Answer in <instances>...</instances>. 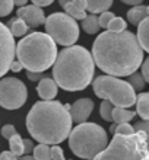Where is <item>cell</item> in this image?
Wrapping results in <instances>:
<instances>
[{
  "mask_svg": "<svg viewBox=\"0 0 149 160\" xmlns=\"http://www.w3.org/2000/svg\"><path fill=\"white\" fill-rule=\"evenodd\" d=\"M136 112L143 121L149 119V93H141L139 96H136Z\"/></svg>",
  "mask_w": 149,
  "mask_h": 160,
  "instance_id": "obj_16",
  "label": "cell"
},
{
  "mask_svg": "<svg viewBox=\"0 0 149 160\" xmlns=\"http://www.w3.org/2000/svg\"><path fill=\"white\" fill-rule=\"evenodd\" d=\"M143 52L133 32L105 31L94 41L91 55L107 76L123 77L137 72L143 63Z\"/></svg>",
  "mask_w": 149,
  "mask_h": 160,
  "instance_id": "obj_1",
  "label": "cell"
},
{
  "mask_svg": "<svg viewBox=\"0 0 149 160\" xmlns=\"http://www.w3.org/2000/svg\"><path fill=\"white\" fill-rule=\"evenodd\" d=\"M113 18H114V13L113 12H108V10H107V12H102L101 15H99V18H98L99 28H107Z\"/></svg>",
  "mask_w": 149,
  "mask_h": 160,
  "instance_id": "obj_29",
  "label": "cell"
},
{
  "mask_svg": "<svg viewBox=\"0 0 149 160\" xmlns=\"http://www.w3.org/2000/svg\"><path fill=\"white\" fill-rule=\"evenodd\" d=\"M63 9L66 10V15L70 16L72 19H75V21H82V19H85V16H86V12L76 9L70 2H67L66 4H63Z\"/></svg>",
  "mask_w": 149,
  "mask_h": 160,
  "instance_id": "obj_23",
  "label": "cell"
},
{
  "mask_svg": "<svg viewBox=\"0 0 149 160\" xmlns=\"http://www.w3.org/2000/svg\"><path fill=\"white\" fill-rule=\"evenodd\" d=\"M28 90L22 80L16 77H6L0 80V106L13 111L26 102Z\"/></svg>",
  "mask_w": 149,
  "mask_h": 160,
  "instance_id": "obj_9",
  "label": "cell"
},
{
  "mask_svg": "<svg viewBox=\"0 0 149 160\" xmlns=\"http://www.w3.org/2000/svg\"><path fill=\"white\" fill-rule=\"evenodd\" d=\"M70 105L59 101L37 102L26 115V128L32 138L41 144L59 146L72 130V118L69 114Z\"/></svg>",
  "mask_w": 149,
  "mask_h": 160,
  "instance_id": "obj_2",
  "label": "cell"
},
{
  "mask_svg": "<svg viewBox=\"0 0 149 160\" xmlns=\"http://www.w3.org/2000/svg\"><path fill=\"white\" fill-rule=\"evenodd\" d=\"M26 77L29 80H32V82H40V80L45 76H44V73H41V72H28L26 73Z\"/></svg>",
  "mask_w": 149,
  "mask_h": 160,
  "instance_id": "obj_34",
  "label": "cell"
},
{
  "mask_svg": "<svg viewBox=\"0 0 149 160\" xmlns=\"http://www.w3.org/2000/svg\"><path fill=\"white\" fill-rule=\"evenodd\" d=\"M34 159L35 160H51L50 159V147L47 144H38L34 147Z\"/></svg>",
  "mask_w": 149,
  "mask_h": 160,
  "instance_id": "obj_24",
  "label": "cell"
},
{
  "mask_svg": "<svg viewBox=\"0 0 149 160\" xmlns=\"http://www.w3.org/2000/svg\"><path fill=\"white\" fill-rule=\"evenodd\" d=\"M95 64L85 47L70 45L57 52L53 64V80L67 92L83 90L94 79Z\"/></svg>",
  "mask_w": 149,
  "mask_h": 160,
  "instance_id": "obj_3",
  "label": "cell"
},
{
  "mask_svg": "<svg viewBox=\"0 0 149 160\" xmlns=\"http://www.w3.org/2000/svg\"><path fill=\"white\" fill-rule=\"evenodd\" d=\"M15 38L9 28L0 22V77L9 72V66L15 60Z\"/></svg>",
  "mask_w": 149,
  "mask_h": 160,
  "instance_id": "obj_10",
  "label": "cell"
},
{
  "mask_svg": "<svg viewBox=\"0 0 149 160\" xmlns=\"http://www.w3.org/2000/svg\"><path fill=\"white\" fill-rule=\"evenodd\" d=\"M9 31H10V34H12L13 38H19V37H24V35L28 32V26H26V23L22 19H19V18H15V19H12V21L9 22Z\"/></svg>",
  "mask_w": 149,
  "mask_h": 160,
  "instance_id": "obj_19",
  "label": "cell"
},
{
  "mask_svg": "<svg viewBox=\"0 0 149 160\" xmlns=\"http://www.w3.org/2000/svg\"><path fill=\"white\" fill-rule=\"evenodd\" d=\"M121 2L126 4H132V6H139L143 0H121Z\"/></svg>",
  "mask_w": 149,
  "mask_h": 160,
  "instance_id": "obj_40",
  "label": "cell"
},
{
  "mask_svg": "<svg viewBox=\"0 0 149 160\" xmlns=\"http://www.w3.org/2000/svg\"><path fill=\"white\" fill-rule=\"evenodd\" d=\"M135 132L133 127L126 122V124H115V128H114V134H119V135H130Z\"/></svg>",
  "mask_w": 149,
  "mask_h": 160,
  "instance_id": "obj_27",
  "label": "cell"
},
{
  "mask_svg": "<svg viewBox=\"0 0 149 160\" xmlns=\"http://www.w3.org/2000/svg\"><path fill=\"white\" fill-rule=\"evenodd\" d=\"M133 130H135V131H142V132H146V134H148V132H149V124H148V121H142V122L135 124Z\"/></svg>",
  "mask_w": 149,
  "mask_h": 160,
  "instance_id": "obj_33",
  "label": "cell"
},
{
  "mask_svg": "<svg viewBox=\"0 0 149 160\" xmlns=\"http://www.w3.org/2000/svg\"><path fill=\"white\" fill-rule=\"evenodd\" d=\"M21 160H35L34 157L31 156V154H25V156H22L21 157Z\"/></svg>",
  "mask_w": 149,
  "mask_h": 160,
  "instance_id": "obj_42",
  "label": "cell"
},
{
  "mask_svg": "<svg viewBox=\"0 0 149 160\" xmlns=\"http://www.w3.org/2000/svg\"><path fill=\"white\" fill-rule=\"evenodd\" d=\"M19 19L26 23L28 28H34V26H40L45 22V16H44L43 9L38 8V6H34V4H29V6H22V8L18 9L16 12Z\"/></svg>",
  "mask_w": 149,
  "mask_h": 160,
  "instance_id": "obj_11",
  "label": "cell"
},
{
  "mask_svg": "<svg viewBox=\"0 0 149 160\" xmlns=\"http://www.w3.org/2000/svg\"><path fill=\"white\" fill-rule=\"evenodd\" d=\"M108 146V137L101 125L95 122L77 124L69 134V147L81 159L92 160Z\"/></svg>",
  "mask_w": 149,
  "mask_h": 160,
  "instance_id": "obj_5",
  "label": "cell"
},
{
  "mask_svg": "<svg viewBox=\"0 0 149 160\" xmlns=\"http://www.w3.org/2000/svg\"><path fill=\"white\" fill-rule=\"evenodd\" d=\"M0 132H2V135H3V137H4L6 140H9L10 137H12V135L18 134L16 128H15L13 125H10V124H8V125H4L3 128H2V131H0Z\"/></svg>",
  "mask_w": 149,
  "mask_h": 160,
  "instance_id": "obj_31",
  "label": "cell"
},
{
  "mask_svg": "<svg viewBox=\"0 0 149 160\" xmlns=\"http://www.w3.org/2000/svg\"><path fill=\"white\" fill-rule=\"evenodd\" d=\"M82 28L86 34H97L99 31V23H98V16L95 15H86L85 19H82Z\"/></svg>",
  "mask_w": 149,
  "mask_h": 160,
  "instance_id": "obj_20",
  "label": "cell"
},
{
  "mask_svg": "<svg viewBox=\"0 0 149 160\" xmlns=\"http://www.w3.org/2000/svg\"><path fill=\"white\" fill-rule=\"evenodd\" d=\"M94 92L102 101H108L115 108H130L136 102V92L127 82L113 76H99L92 83Z\"/></svg>",
  "mask_w": 149,
  "mask_h": 160,
  "instance_id": "obj_7",
  "label": "cell"
},
{
  "mask_svg": "<svg viewBox=\"0 0 149 160\" xmlns=\"http://www.w3.org/2000/svg\"><path fill=\"white\" fill-rule=\"evenodd\" d=\"M92 109H94V102L91 99H88V98L77 99L69 108V114H70L72 122H76V124L86 122V119L89 118V115L92 114Z\"/></svg>",
  "mask_w": 149,
  "mask_h": 160,
  "instance_id": "obj_12",
  "label": "cell"
},
{
  "mask_svg": "<svg viewBox=\"0 0 149 160\" xmlns=\"http://www.w3.org/2000/svg\"><path fill=\"white\" fill-rule=\"evenodd\" d=\"M50 159L51 160H66L63 154V150L60 146H51L50 147Z\"/></svg>",
  "mask_w": 149,
  "mask_h": 160,
  "instance_id": "obj_30",
  "label": "cell"
},
{
  "mask_svg": "<svg viewBox=\"0 0 149 160\" xmlns=\"http://www.w3.org/2000/svg\"><path fill=\"white\" fill-rule=\"evenodd\" d=\"M67 2H72V0H59V3L61 4V6H63V4H66Z\"/></svg>",
  "mask_w": 149,
  "mask_h": 160,
  "instance_id": "obj_43",
  "label": "cell"
},
{
  "mask_svg": "<svg viewBox=\"0 0 149 160\" xmlns=\"http://www.w3.org/2000/svg\"><path fill=\"white\" fill-rule=\"evenodd\" d=\"M146 18H149V8L148 6H143V4L135 6V8L130 9L127 12V21L132 25H139Z\"/></svg>",
  "mask_w": 149,
  "mask_h": 160,
  "instance_id": "obj_14",
  "label": "cell"
},
{
  "mask_svg": "<svg viewBox=\"0 0 149 160\" xmlns=\"http://www.w3.org/2000/svg\"><path fill=\"white\" fill-rule=\"evenodd\" d=\"M15 57L26 72H45L57 57L56 42L44 32H32L15 47Z\"/></svg>",
  "mask_w": 149,
  "mask_h": 160,
  "instance_id": "obj_4",
  "label": "cell"
},
{
  "mask_svg": "<svg viewBox=\"0 0 149 160\" xmlns=\"http://www.w3.org/2000/svg\"><path fill=\"white\" fill-rule=\"evenodd\" d=\"M142 77L145 82H149V60H143L142 63Z\"/></svg>",
  "mask_w": 149,
  "mask_h": 160,
  "instance_id": "obj_35",
  "label": "cell"
},
{
  "mask_svg": "<svg viewBox=\"0 0 149 160\" xmlns=\"http://www.w3.org/2000/svg\"><path fill=\"white\" fill-rule=\"evenodd\" d=\"M99 115L102 117V119L113 122V105L108 101H102L101 106H99Z\"/></svg>",
  "mask_w": 149,
  "mask_h": 160,
  "instance_id": "obj_26",
  "label": "cell"
},
{
  "mask_svg": "<svg viewBox=\"0 0 149 160\" xmlns=\"http://www.w3.org/2000/svg\"><path fill=\"white\" fill-rule=\"evenodd\" d=\"M12 2H13V4H16L19 8H22V6H25L28 3V0H12Z\"/></svg>",
  "mask_w": 149,
  "mask_h": 160,
  "instance_id": "obj_41",
  "label": "cell"
},
{
  "mask_svg": "<svg viewBox=\"0 0 149 160\" xmlns=\"http://www.w3.org/2000/svg\"><path fill=\"white\" fill-rule=\"evenodd\" d=\"M54 0H32V4L34 6H38V8H45V6H50Z\"/></svg>",
  "mask_w": 149,
  "mask_h": 160,
  "instance_id": "obj_37",
  "label": "cell"
},
{
  "mask_svg": "<svg viewBox=\"0 0 149 160\" xmlns=\"http://www.w3.org/2000/svg\"><path fill=\"white\" fill-rule=\"evenodd\" d=\"M137 42L142 47L143 51H149V18L143 19V21L137 25Z\"/></svg>",
  "mask_w": 149,
  "mask_h": 160,
  "instance_id": "obj_15",
  "label": "cell"
},
{
  "mask_svg": "<svg viewBox=\"0 0 149 160\" xmlns=\"http://www.w3.org/2000/svg\"><path fill=\"white\" fill-rule=\"evenodd\" d=\"M92 160H149L148 134L142 131L130 135L113 134L111 143Z\"/></svg>",
  "mask_w": 149,
  "mask_h": 160,
  "instance_id": "obj_6",
  "label": "cell"
},
{
  "mask_svg": "<svg viewBox=\"0 0 149 160\" xmlns=\"http://www.w3.org/2000/svg\"><path fill=\"white\" fill-rule=\"evenodd\" d=\"M113 0H86V10L91 15L107 12L111 8Z\"/></svg>",
  "mask_w": 149,
  "mask_h": 160,
  "instance_id": "obj_17",
  "label": "cell"
},
{
  "mask_svg": "<svg viewBox=\"0 0 149 160\" xmlns=\"http://www.w3.org/2000/svg\"><path fill=\"white\" fill-rule=\"evenodd\" d=\"M22 143H24V154H29V153H32V150H34V143H32V140L26 138V140H22Z\"/></svg>",
  "mask_w": 149,
  "mask_h": 160,
  "instance_id": "obj_32",
  "label": "cell"
},
{
  "mask_svg": "<svg viewBox=\"0 0 149 160\" xmlns=\"http://www.w3.org/2000/svg\"><path fill=\"white\" fill-rule=\"evenodd\" d=\"M70 3H72L76 9H79V10L86 12V0H72Z\"/></svg>",
  "mask_w": 149,
  "mask_h": 160,
  "instance_id": "obj_36",
  "label": "cell"
},
{
  "mask_svg": "<svg viewBox=\"0 0 149 160\" xmlns=\"http://www.w3.org/2000/svg\"><path fill=\"white\" fill-rule=\"evenodd\" d=\"M13 2L12 0H0V18L8 16L13 10Z\"/></svg>",
  "mask_w": 149,
  "mask_h": 160,
  "instance_id": "obj_28",
  "label": "cell"
},
{
  "mask_svg": "<svg viewBox=\"0 0 149 160\" xmlns=\"http://www.w3.org/2000/svg\"><path fill=\"white\" fill-rule=\"evenodd\" d=\"M57 90H59L57 84L50 77H43L38 82V86H37V92H38L40 98L43 101H53L57 96Z\"/></svg>",
  "mask_w": 149,
  "mask_h": 160,
  "instance_id": "obj_13",
  "label": "cell"
},
{
  "mask_svg": "<svg viewBox=\"0 0 149 160\" xmlns=\"http://www.w3.org/2000/svg\"><path fill=\"white\" fill-rule=\"evenodd\" d=\"M107 29L111 31V32H123V31H126V21L123 18L114 16L111 19L110 23H108Z\"/></svg>",
  "mask_w": 149,
  "mask_h": 160,
  "instance_id": "obj_25",
  "label": "cell"
},
{
  "mask_svg": "<svg viewBox=\"0 0 149 160\" xmlns=\"http://www.w3.org/2000/svg\"><path fill=\"white\" fill-rule=\"evenodd\" d=\"M44 23L47 35L56 44L70 47L75 45V42L79 38V25L66 13H51L48 18H45Z\"/></svg>",
  "mask_w": 149,
  "mask_h": 160,
  "instance_id": "obj_8",
  "label": "cell"
},
{
  "mask_svg": "<svg viewBox=\"0 0 149 160\" xmlns=\"http://www.w3.org/2000/svg\"><path fill=\"white\" fill-rule=\"evenodd\" d=\"M136 112L126 108H113V122L114 124H126L135 118Z\"/></svg>",
  "mask_w": 149,
  "mask_h": 160,
  "instance_id": "obj_18",
  "label": "cell"
},
{
  "mask_svg": "<svg viewBox=\"0 0 149 160\" xmlns=\"http://www.w3.org/2000/svg\"><path fill=\"white\" fill-rule=\"evenodd\" d=\"M0 160H18V157L10 152H2L0 153Z\"/></svg>",
  "mask_w": 149,
  "mask_h": 160,
  "instance_id": "obj_39",
  "label": "cell"
},
{
  "mask_svg": "<svg viewBox=\"0 0 149 160\" xmlns=\"http://www.w3.org/2000/svg\"><path fill=\"white\" fill-rule=\"evenodd\" d=\"M127 83L130 84L133 88V90L135 92H142L143 90V88H145V80H143V77H142L141 73H132L130 76H127Z\"/></svg>",
  "mask_w": 149,
  "mask_h": 160,
  "instance_id": "obj_22",
  "label": "cell"
},
{
  "mask_svg": "<svg viewBox=\"0 0 149 160\" xmlns=\"http://www.w3.org/2000/svg\"><path fill=\"white\" fill-rule=\"evenodd\" d=\"M9 70H12V72H21L22 70V64L18 61V60H13L12 63H10V66H9Z\"/></svg>",
  "mask_w": 149,
  "mask_h": 160,
  "instance_id": "obj_38",
  "label": "cell"
},
{
  "mask_svg": "<svg viewBox=\"0 0 149 160\" xmlns=\"http://www.w3.org/2000/svg\"><path fill=\"white\" fill-rule=\"evenodd\" d=\"M22 137L19 134H15L9 138V146H10V153L15 154L16 157L24 154V143H22Z\"/></svg>",
  "mask_w": 149,
  "mask_h": 160,
  "instance_id": "obj_21",
  "label": "cell"
}]
</instances>
